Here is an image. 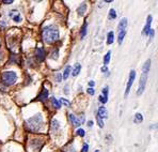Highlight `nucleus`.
<instances>
[{
	"instance_id": "obj_1",
	"label": "nucleus",
	"mask_w": 158,
	"mask_h": 152,
	"mask_svg": "<svg viewBox=\"0 0 158 152\" xmlns=\"http://www.w3.org/2000/svg\"><path fill=\"white\" fill-rule=\"evenodd\" d=\"M42 37H43V40L46 43L48 44L55 43L59 39V30L55 26H47V27H45L43 29Z\"/></svg>"
},
{
	"instance_id": "obj_2",
	"label": "nucleus",
	"mask_w": 158,
	"mask_h": 152,
	"mask_svg": "<svg viewBox=\"0 0 158 152\" xmlns=\"http://www.w3.org/2000/svg\"><path fill=\"white\" fill-rule=\"evenodd\" d=\"M151 67V60H146V62L143 65V70H142V74L140 77V83H139V88L137 91V95H141L143 93V91L145 90V85H146V80H148V71H150Z\"/></svg>"
},
{
	"instance_id": "obj_3",
	"label": "nucleus",
	"mask_w": 158,
	"mask_h": 152,
	"mask_svg": "<svg viewBox=\"0 0 158 152\" xmlns=\"http://www.w3.org/2000/svg\"><path fill=\"white\" fill-rule=\"evenodd\" d=\"M43 122L44 121H43V117H42V115L38 114L34 117H32V118L28 119L27 122H26V125L29 130L36 132V131H39L42 125H43Z\"/></svg>"
},
{
	"instance_id": "obj_4",
	"label": "nucleus",
	"mask_w": 158,
	"mask_h": 152,
	"mask_svg": "<svg viewBox=\"0 0 158 152\" xmlns=\"http://www.w3.org/2000/svg\"><path fill=\"white\" fill-rule=\"evenodd\" d=\"M2 83L6 86H12L17 80V74L13 71H6L1 75Z\"/></svg>"
},
{
	"instance_id": "obj_5",
	"label": "nucleus",
	"mask_w": 158,
	"mask_h": 152,
	"mask_svg": "<svg viewBox=\"0 0 158 152\" xmlns=\"http://www.w3.org/2000/svg\"><path fill=\"white\" fill-rule=\"evenodd\" d=\"M135 77H136V72L134 70H131V73H129V78H128V83H127V86H126V90H125V97H127L131 89V86H132V83L135 80Z\"/></svg>"
},
{
	"instance_id": "obj_6",
	"label": "nucleus",
	"mask_w": 158,
	"mask_h": 152,
	"mask_svg": "<svg viewBox=\"0 0 158 152\" xmlns=\"http://www.w3.org/2000/svg\"><path fill=\"white\" fill-rule=\"evenodd\" d=\"M9 16H10L11 18L14 20V22H22V16H20V14L18 11H15V10H13V11H11L10 13H9Z\"/></svg>"
},
{
	"instance_id": "obj_7",
	"label": "nucleus",
	"mask_w": 158,
	"mask_h": 152,
	"mask_svg": "<svg viewBox=\"0 0 158 152\" xmlns=\"http://www.w3.org/2000/svg\"><path fill=\"white\" fill-rule=\"evenodd\" d=\"M69 119H71V121L73 122L74 125H76V127H79V125H81L83 123V116H81V119L79 120L78 118H76L74 115H69Z\"/></svg>"
},
{
	"instance_id": "obj_8",
	"label": "nucleus",
	"mask_w": 158,
	"mask_h": 152,
	"mask_svg": "<svg viewBox=\"0 0 158 152\" xmlns=\"http://www.w3.org/2000/svg\"><path fill=\"white\" fill-rule=\"evenodd\" d=\"M151 24H152V16L148 15V20H146V25L144 26V28H143V34H148V31H150L151 29Z\"/></svg>"
},
{
	"instance_id": "obj_9",
	"label": "nucleus",
	"mask_w": 158,
	"mask_h": 152,
	"mask_svg": "<svg viewBox=\"0 0 158 152\" xmlns=\"http://www.w3.org/2000/svg\"><path fill=\"white\" fill-rule=\"evenodd\" d=\"M118 32H122V31H126V28H127V18H122L118 24Z\"/></svg>"
},
{
	"instance_id": "obj_10",
	"label": "nucleus",
	"mask_w": 158,
	"mask_h": 152,
	"mask_svg": "<svg viewBox=\"0 0 158 152\" xmlns=\"http://www.w3.org/2000/svg\"><path fill=\"white\" fill-rule=\"evenodd\" d=\"M35 54H36V57H38V59L40 61H43L44 59H45V50H43V48H36L35 50Z\"/></svg>"
},
{
	"instance_id": "obj_11",
	"label": "nucleus",
	"mask_w": 158,
	"mask_h": 152,
	"mask_svg": "<svg viewBox=\"0 0 158 152\" xmlns=\"http://www.w3.org/2000/svg\"><path fill=\"white\" fill-rule=\"evenodd\" d=\"M97 116H98L101 119L107 118V117H108V113H107L105 107H99V108H98V113H97Z\"/></svg>"
},
{
	"instance_id": "obj_12",
	"label": "nucleus",
	"mask_w": 158,
	"mask_h": 152,
	"mask_svg": "<svg viewBox=\"0 0 158 152\" xmlns=\"http://www.w3.org/2000/svg\"><path fill=\"white\" fill-rule=\"evenodd\" d=\"M47 98H48V90L46 88H43L42 92L40 93V95L38 97V100H40V101H44V100H46Z\"/></svg>"
},
{
	"instance_id": "obj_13",
	"label": "nucleus",
	"mask_w": 158,
	"mask_h": 152,
	"mask_svg": "<svg viewBox=\"0 0 158 152\" xmlns=\"http://www.w3.org/2000/svg\"><path fill=\"white\" fill-rule=\"evenodd\" d=\"M85 10H87V3H85V2H83V3H81L80 7L77 9V13L80 16H82L83 14L85 13Z\"/></svg>"
},
{
	"instance_id": "obj_14",
	"label": "nucleus",
	"mask_w": 158,
	"mask_h": 152,
	"mask_svg": "<svg viewBox=\"0 0 158 152\" xmlns=\"http://www.w3.org/2000/svg\"><path fill=\"white\" fill-rule=\"evenodd\" d=\"M87 28H88V24L87 23H85L82 26V28H81V31H80V37L81 39H83L85 37V34H87Z\"/></svg>"
},
{
	"instance_id": "obj_15",
	"label": "nucleus",
	"mask_w": 158,
	"mask_h": 152,
	"mask_svg": "<svg viewBox=\"0 0 158 152\" xmlns=\"http://www.w3.org/2000/svg\"><path fill=\"white\" fill-rule=\"evenodd\" d=\"M113 41H114V33L110 31L108 33V38H107V44H112Z\"/></svg>"
},
{
	"instance_id": "obj_16",
	"label": "nucleus",
	"mask_w": 158,
	"mask_h": 152,
	"mask_svg": "<svg viewBox=\"0 0 158 152\" xmlns=\"http://www.w3.org/2000/svg\"><path fill=\"white\" fill-rule=\"evenodd\" d=\"M143 120V117L141 114H136L135 115V118H134V122L135 123H141Z\"/></svg>"
},
{
	"instance_id": "obj_17",
	"label": "nucleus",
	"mask_w": 158,
	"mask_h": 152,
	"mask_svg": "<svg viewBox=\"0 0 158 152\" xmlns=\"http://www.w3.org/2000/svg\"><path fill=\"white\" fill-rule=\"evenodd\" d=\"M125 36H126V31H122V32H118V44H122L123 43V40H124Z\"/></svg>"
},
{
	"instance_id": "obj_18",
	"label": "nucleus",
	"mask_w": 158,
	"mask_h": 152,
	"mask_svg": "<svg viewBox=\"0 0 158 152\" xmlns=\"http://www.w3.org/2000/svg\"><path fill=\"white\" fill-rule=\"evenodd\" d=\"M52 104H53V106L56 107V108H61V103H60L59 101H58L57 99H56V98H52Z\"/></svg>"
},
{
	"instance_id": "obj_19",
	"label": "nucleus",
	"mask_w": 158,
	"mask_h": 152,
	"mask_svg": "<svg viewBox=\"0 0 158 152\" xmlns=\"http://www.w3.org/2000/svg\"><path fill=\"white\" fill-rule=\"evenodd\" d=\"M110 56H111V51L109 50L108 53L106 54V56H105V58H104V64L107 65L109 63V61H110Z\"/></svg>"
},
{
	"instance_id": "obj_20",
	"label": "nucleus",
	"mask_w": 158,
	"mask_h": 152,
	"mask_svg": "<svg viewBox=\"0 0 158 152\" xmlns=\"http://www.w3.org/2000/svg\"><path fill=\"white\" fill-rule=\"evenodd\" d=\"M71 70H72V67H69V65L65 69V71H64V74H63V78L64 79L69 78V73H71Z\"/></svg>"
},
{
	"instance_id": "obj_21",
	"label": "nucleus",
	"mask_w": 158,
	"mask_h": 152,
	"mask_svg": "<svg viewBox=\"0 0 158 152\" xmlns=\"http://www.w3.org/2000/svg\"><path fill=\"white\" fill-rule=\"evenodd\" d=\"M80 70H81V65L77 63V65H76L75 69H74V71H73V75L74 76H77L78 74H79V72H80Z\"/></svg>"
},
{
	"instance_id": "obj_22",
	"label": "nucleus",
	"mask_w": 158,
	"mask_h": 152,
	"mask_svg": "<svg viewBox=\"0 0 158 152\" xmlns=\"http://www.w3.org/2000/svg\"><path fill=\"white\" fill-rule=\"evenodd\" d=\"M115 17H117V14H115V11L113 10V9H111V10L109 11V18H111V20H114Z\"/></svg>"
},
{
	"instance_id": "obj_23",
	"label": "nucleus",
	"mask_w": 158,
	"mask_h": 152,
	"mask_svg": "<svg viewBox=\"0 0 158 152\" xmlns=\"http://www.w3.org/2000/svg\"><path fill=\"white\" fill-rule=\"evenodd\" d=\"M96 120H97V123H98V125H99V128H103L104 127V121L102 120L101 118H99L98 116L96 117Z\"/></svg>"
},
{
	"instance_id": "obj_24",
	"label": "nucleus",
	"mask_w": 158,
	"mask_h": 152,
	"mask_svg": "<svg viewBox=\"0 0 158 152\" xmlns=\"http://www.w3.org/2000/svg\"><path fill=\"white\" fill-rule=\"evenodd\" d=\"M60 103H63V104L64 105H65V106H67V107H69V105H71V103H69V101H67V100H65V99H60V101H59Z\"/></svg>"
},
{
	"instance_id": "obj_25",
	"label": "nucleus",
	"mask_w": 158,
	"mask_h": 152,
	"mask_svg": "<svg viewBox=\"0 0 158 152\" xmlns=\"http://www.w3.org/2000/svg\"><path fill=\"white\" fill-rule=\"evenodd\" d=\"M99 101L103 103V104H105V103H107V101H108V98L103 97V95H102V97H99Z\"/></svg>"
},
{
	"instance_id": "obj_26",
	"label": "nucleus",
	"mask_w": 158,
	"mask_h": 152,
	"mask_svg": "<svg viewBox=\"0 0 158 152\" xmlns=\"http://www.w3.org/2000/svg\"><path fill=\"white\" fill-rule=\"evenodd\" d=\"M77 134L79 135V136L83 137V136H85V131H83V130H81V128H79V130L77 131Z\"/></svg>"
},
{
	"instance_id": "obj_27",
	"label": "nucleus",
	"mask_w": 158,
	"mask_h": 152,
	"mask_svg": "<svg viewBox=\"0 0 158 152\" xmlns=\"http://www.w3.org/2000/svg\"><path fill=\"white\" fill-rule=\"evenodd\" d=\"M52 123V127L55 128H59V124H58V121L56 120V119H53Z\"/></svg>"
},
{
	"instance_id": "obj_28",
	"label": "nucleus",
	"mask_w": 158,
	"mask_h": 152,
	"mask_svg": "<svg viewBox=\"0 0 158 152\" xmlns=\"http://www.w3.org/2000/svg\"><path fill=\"white\" fill-rule=\"evenodd\" d=\"M61 79H62L61 74H60V73H58L57 75H56V80H57L58 83H60V81H61Z\"/></svg>"
},
{
	"instance_id": "obj_29",
	"label": "nucleus",
	"mask_w": 158,
	"mask_h": 152,
	"mask_svg": "<svg viewBox=\"0 0 158 152\" xmlns=\"http://www.w3.org/2000/svg\"><path fill=\"white\" fill-rule=\"evenodd\" d=\"M87 91H88V93H89V94H91V95H93V94L95 93V90H94L93 88H89Z\"/></svg>"
},
{
	"instance_id": "obj_30",
	"label": "nucleus",
	"mask_w": 158,
	"mask_h": 152,
	"mask_svg": "<svg viewBox=\"0 0 158 152\" xmlns=\"http://www.w3.org/2000/svg\"><path fill=\"white\" fill-rule=\"evenodd\" d=\"M148 33H150V37H151V38H153V37L155 36V31H154V29H150V31H148Z\"/></svg>"
},
{
	"instance_id": "obj_31",
	"label": "nucleus",
	"mask_w": 158,
	"mask_h": 152,
	"mask_svg": "<svg viewBox=\"0 0 158 152\" xmlns=\"http://www.w3.org/2000/svg\"><path fill=\"white\" fill-rule=\"evenodd\" d=\"M88 149H89V146H88V145H85L82 148V152H88Z\"/></svg>"
},
{
	"instance_id": "obj_32",
	"label": "nucleus",
	"mask_w": 158,
	"mask_h": 152,
	"mask_svg": "<svg viewBox=\"0 0 158 152\" xmlns=\"http://www.w3.org/2000/svg\"><path fill=\"white\" fill-rule=\"evenodd\" d=\"M12 2H13V0H4L3 3H6V4H10V3H12Z\"/></svg>"
},
{
	"instance_id": "obj_33",
	"label": "nucleus",
	"mask_w": 158,
	"mask_h": 152,
	"mask_svg": "<svg viewBox=\"0 0 158 152\" xmlns=\"http://www.w3.org/2000/svg\"><path fill=\"white\" fill-rule=\"evenodd\" d=\"M89 85H90V87H93V86L95 85V83H94L93 80H90V81H89Z\"/></svg>"
},
{
	"instance_id": "obj_34",
	"label": "nucleus",
	"mask_w": 158,
	"mask_h": 152,
	"mask_svg": "<svg viewBox=\"0 0 158 152\" xmlns=\"http://www.w3.org/2000/svg\"><path fill=\"white\" fill-rule=\"evenodd\" d=\"M108 70H107V67H102V72H107Z\"/></svg>"
},
{
	"instance_id": "obj_35",
	"label": "nucleus",
	"mask_w": 158,
	"mask_h": 152,
	"mask_svg": "<svg viewBox=\"0 0 158 152\" xmlns=\"http://www.w3.org/2000/svg\"><path fill=\"white\" fill-rule=\"evenodd\" d=\"M88 123H89V124H88L89 127H92V125H93V122H92V121H89Z\"/></svg>"
},
{
	"instance_id": "obj_36",
	"label": "nucleus",
	"mask_w": 158,
	"mask_h": 152,
	"mask_svg": "<svg viewBox=\"0 0 158 152\" xmlns=\"http://www.w3.org/2000/svg\"><path fill=\"white\" fill-rule=\"evenodd\" d=\"M65 93H69V91H67V87H65V91H64Z\"/></svg>"
},
{
	"instance_id": "obj_37",
	"label": "nucleus",
	"mask_w": 158,
	"mask_h": 152,
	"mask_svg": "<svg viewBox=\"0 0 158 152\" xmlns=\"http://www.w3.org/2000/svg\"><path fill=\"white\" fill-rule=\"evenodd\" d=\"M0 46H1V44H0Z\"/></svg>"
},
{
	"instance_id": "obj_38",
	"label": "nucleus",
	"mask_w": 158,
	"mask_h": 152,
	"mask_svg": "<svg viewBox=\"0 0 158 152\" xmlns=\"http://www.w3.org/2000/svg\"><path fill=\"white\" fill-rule=\"evenodd\" d=\"M96 152H98V151H96Z\"/></svg>"
}]
</instances>
